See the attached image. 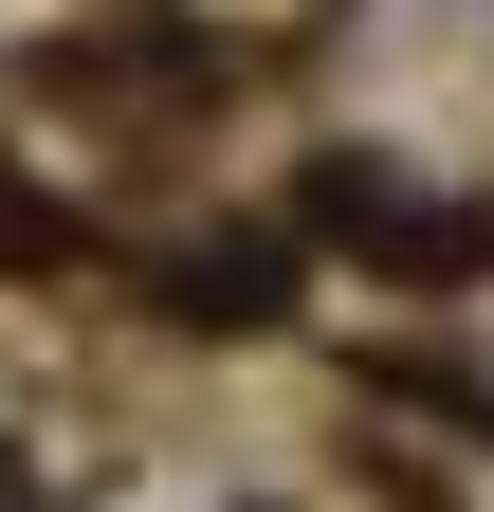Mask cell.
I'll return each instance as SVG.
<instances>
[{
  "label": "cell",
  "mask_w": 494,
  "mask_h": 512,
  "mask_svg": "<svg viewBox=\"0 0 494 512\" xmlns=\"http://www.w3.org/2000/svg\"><path fill=\"white\" fill-rule=\"evenodd\" d=\"M165 311H183V330H275V311H293V256L275 238H202L165 275Z\"/></svg>",
  "instance_id": "cell-1"
},
{
  "label": "cell",
  "mask_w": 494,
  "mask_h": 512,
  "mask_svg": "<svg viewBox=\"0 0 494 512\" xmlns=\"http://www.w3.org/2000/svg\"><path fill=\"white\" fill-rule=\"evenodd\" d=\"M55 256H74V220H55V202H19V183H0V275H55Z\"/></svg>",
  "instance_id": "cell-2"
}]
</instances>
